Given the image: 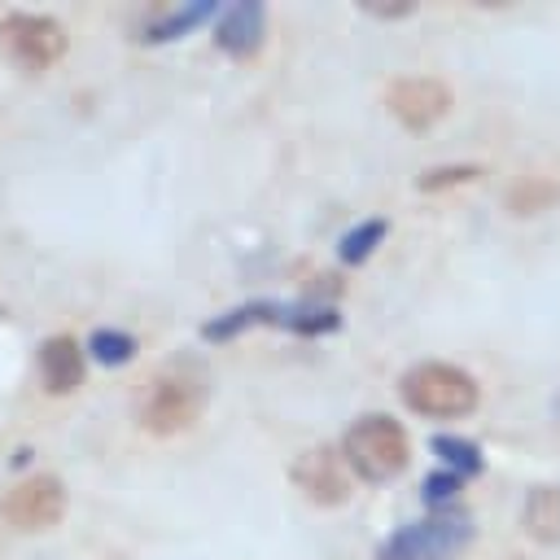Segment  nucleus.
Instances as JSON below:
<instances>
[{"instance_id":"f257e3e1","label":"nucleus","mask_w":560,"mask_h":560,"mask_svg":"<svg viewBox=\"0 0 560 560\" xmlns=\"http://www.w3.org/2000/svg\"><path fill=\"white\" fill-rule=\"evenodd\" d=\"M206 398H210L206 372L197 363H171V368H162L144 385V398L136 407V416H140V424L149 433H162L166 438V433H184L201 416Z\"/></svg>"},{"instance_id":"f03ea898","label":"nucleus","mask_w":560,"mask_h":560,"mask_svg":"<svg viewBox=\"0 0 560 560\" xmlns=\"http://www.w3.org/2000/svg\"><path fill=\"white\" fill-rule=\"evenodd\" d=\"M407 455H411L407 429L394 416H381V411L359 416L341 438V459L363 481H394L407 468Z\"/></svg>"},{"instance_id":"7ed1b4c3","label":"nucleus","mask_w":560,"mask_h":560,"mask_svg":"<svg viewBox=\"0 0 560 560\" xmlns=\"http://www.w3.org/2000/svg\"><path fill=\"white\" fill-rule=\"evenodd\" d=\"M398 394L416 416H433V420L468 416L481 398L477 381L455 363H416L411 372H402Z\"/></svg>"},{"instance_id":"20e7f679","label":"nucleus","mask_w":560,"mask_h":560,"mask_svg":"<svg viewBox=\"0 0 560 560\" xmlns=\"http://www.w3.org/2000/svg\"><path fill=\"white\" fill-rule=\"evenodd\" d=\"M468 538H472L468 512L446 508V512H433L429 521H416V525L398 529L381 547V560H455L468 547Z\"/></svg>"},{"instance_id":"39448f33","label":"nucleus","mask_w":560,"mask_h":560,"mask_svg":"<svg viewBox=\"0 0 560 560\" xmlns=\"http://www.w3.org/2000/svg\"><path fill=\"white\" fill-rule=\"evenodd\" d=\"M0 48H4V57H9L18 70L39 74V70H48L52 61H61V52H66V31H61V22H52V18H44V13H9V18L0 22Z\"/></svg>"},{"instance_id":"423d86ee","label":"nucleus","mask_w":560,"mask_h":560,"mask_svg":"<svg viewBox=\"0 0 560 560\" xmlns=\"http://www.w3.org/2000/svg\"><path fill=\"white\" fill-rule=\"evenodd\" d=\"M61 512H66V486L52 472H35V477L18 481L0 503V516L13 529H52L61 521Z\"/></svg>"},{"instance_id":"0eeeda50","label":"nucleus","mask_w":560,"mask_h":560,"mask_svg":"<svg viewBox=\"0 0 560 560\" xmlns=\"http://www.w3.org/2000/svg\"><path fill=\"white\" fill-rule=\"evenodd\" d=\"M389 109H394V118L402 122V127H411V131H424V127H433L446 109H451V88L442 83V79H429V74H411V79H398V83H389Z\"/></svg>"},{"instance_id":"6e6552de","label":"nucleus","mask_w":560,"mask_h":560,"mask_svg":"<svg viewBox=\"0 0 560 560\" xmlns=\"http://www.w3.org/2000/svg\"><path fill=\"white\" fill-rule=\"evenodd\" d=\"M293 481L306 499L315 503H346L350 499V472H346V459L328 446H315L306 455H298L293 464Z\"/></svg>"},{"instance_id":"1a4fd4ad","label":"nucleus","mask_w":560,"mask_h":560,"mask_svg":"<svg viewBox=\"0 0 560 560\" xmlns=\"http://www.w3.org/2000/svg\"><path fill=\"white\" fill-rule=\"evenodd\" d=\"M262 26H267L262 4H258V0H241V4H232V9L219 18L214 39H219L223 52H232V57H249V52L262 44Z\"/></svg>"},{"instance_id":"9d476101","label":"nucleus","mask_w":560,"mask_h":560,"mask_svg":"<svg viewBox=\"0 0 560 560\" xmlns=\"http://www.w3.org/2000/svg\"><path fill=\"white\" fill-rule=\"evenodd\" d=\"M39 376L52 394H70L83 385V350L74 337H48L39 346Z\"/></svg>"},{"instance_id":"9b49d317","label":"nucleus","mask_w":560,"mask_h":560,"mask_svg":"<svg viewBox=\"0 0 560 560\" xmlns=\"http://www.w3.org/2000/svg\"><path fill=\"white\" fill-rule=\"evenodd\" d=\"M521 525L529 538L556 547L560 542V486H534L521 508Z\"/></svg>"},{"instance_id":"f8f14e48","label":"nucleus","mask_w":560,"mask_h":560,"mask_svg":"<svg viewBox=\"0 0 560 560\" xmlns=\"http://www.w3.org/2000/svg\"><path fill=\"white\" fill-rule=\"evenodd\" d=\"M433 451L442 455V464H451L455 477H472V472H481V451H477L472 442H464V438L442 433V438H433Z\"/></svg>"},{"instance_id":"ddd939ff","label":"nucleus","mask_w":560,"mask_h":560,"mask_svg":"<svg viewBox=\"0 0 560 560\" xmlns=\"http://www.w3.org/2000/svg\"><path fill=\"white\" fill-rule=\"evenodd\" d=\"M385 232H389L385 219H368V223L350 228V232L341 236V258H346V262H363V258L376 249V241H381Z\"/></svg>"},{"instance_id":"4468645a","label":"nucleus","mask_w":560,"mask_h":560,"mask_svg":"<svg viewBox=\"0 0 560 560\" xmlns=\"http://www.w3.org/2000/svg\"><path fill=\"white\" fill-rule=\"evenodd\" d=\"M201 18H210V4H188V9H179V13L158 18V22L149 26V35H144V39H175V35H184L188 26H197Z\"/></svg>"},{"instance_id":"2eb2a0df","label":"nucleus","mask_w":560,"mask_h":560,"mask_svg":"<svg viewBox=\"0 0 560 560\" xmlns=\"http://www.w3.org/2000/svg\"><path fill=\"white\" fill-rule=\"evenodd\" d=\"M92 354H96L101 363H127V359L136 354V341H131L127 332L101 328V332H92Z\"/></svg>"},{"instance_id":"dca6fc26","label":"nucleus","mask_w":560,"mask_h":560,"mask_svg":"<svg viewBox=\"0 0 560 560\" xmlns=\"http://www.w3.org/2000/svg\"><path fill=\"white\" fill-rule=\"evenodd\" d=\"M551 411H556V424H560V394H556V402H551Z\"/></svg>"}]
</instances>
